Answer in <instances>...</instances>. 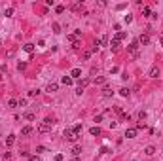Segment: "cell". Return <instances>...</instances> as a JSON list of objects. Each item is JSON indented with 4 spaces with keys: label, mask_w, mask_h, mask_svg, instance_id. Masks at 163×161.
Wrapping results in <instances>:
<instances>
[{
    "label": "cell",
    "mask_w": 163,
    "mask_h": 161,
    "mask_svg": "<svg viewBox=\"0 0 163 161\" xmlns=\"http://www.w3.org/2000/svg\"><path fill=\"white\" fill-rule=\"evenodd\" d=\"M50 131H51V119L46 118L44 121H40V125H38V133H50Z\"/></svg>",
    "instance_id": "obj_1"
},
{
    "label": "cell",
    "mask_w": 163,
    "mask_h": 161,
    "mask_svg": "<svg viewBox=\"0 0 163 161\" xmlns=\"http://www.w3.org/2000/svg\"><path fill=\"white\" fill-rule=\"evenodd\" d=\"M63 136H64V138H67V140H70V142H74V140L78 138V135H76L74 131H72V129H64Z\"/></svg>",
    "instance_id": "obj_2"
},
{
    "label": "cell",
    "mask_w": 163,
    "mask_h": 161,
    "mask_svg": "<svg viewBox=\"0 0 163 161\" xmlns=\"http://www.w3.org/2000/svg\"><path fill=\"white\" fill-rule=\"evenodd\" d=\"M137 133H138V129L137 127H131V129H127V131H125V136H127V138H135Z\"/></svg>",
    "instance_id": "obj_3"
},
{
    "label": "cell",
    "mask_w": 163,
    "mask_h": 161,
    "mask_svg": "<svg viewBox=\"0 0 163 161\" xmlns=\"http://www.w3.org/2000/svg\"><path fill=\"white\" fill-rule=\"evenodd\" d=\"M159 76H161L159 66H152V70H150V78H159Z\"/></svg>",
    "instance_id": "obj_4"
},
{
    "label": "cell",
    "mask_w": 163,
    "mask_h": 161,
    "mask_svg": "<svg viewBox=\"0 0 163 161\" xmlns=\"http://www.w3.org/2000/svg\"><path fill=\"white\" fill-rule=\"evenodd\" d=\"M148 42H150V36H148V34H140V36H138V44H142V46H146Z\"/></svg>",
    "instance_id": "obj_5"
},
{
    "label": "cell",
    "mask_w": 163,
    "mask_h": 161,
    "mask_svg": "<svg viewBox=\"0 0 163 161\" xmlns=\"http://www.w3.org/2000/svg\"><path fill=\"white\" fill-rule=\"evenodd\" d=\"M70 152H72V156H76V157H78V156L82 154V146H80V144H74V146H72V150H70Z\"/></svg>",
    "instance_id": "obj_6"
},
{
    "label": "cell",
    "mask_w": 163,
    "mask_h": 161,
    "mask_svg": "<svg viewBox=\"0 0 163 161\" xmlns=\"http://www.w3.org/2000/svg\"><path fill=\"white\" fill-rule=\"evenodd\" d=\"M137 47H138V40L131 42V46H127V51H131V53H137Z\"/></svg>",
    "instance_id": "obj_7"
},
{
    "label": "cell",
    "mask_w": 163,
    "mask_h": 161,
    "mask_svg": "<svg viewBox=\"0 0 163 161\" xmlns=\"http://www.w3.org/2000/svg\"><path fill=\"white\" fill-rule=\"evenodd\" d=\"M110 49H112L114 53L119 49V42H118V40H114V38H112V42H110Z\"/></svg>",
    "instance_id": "obj_8"
},
{
    "label": "cell",
    "mask_w": 163,
    "mask_h": 161,
    "mask_svg": "<svg viewBox=\"0 0 163 161\" xmlns=\"http://www.w3.org/2000/svg\"><path fill=\"white\" fill-rule=\"evenodd\" d=\"M57 89H59V85H57V84H47V87H46L47 93H55Z\"/></svg>",
    "instance_id": "obj_9"
},
{
    "label": "cell",
    "mask_w": 163,
    "mask_h": 161,
    "mask_svg": "<svg viewBox=\"0 0 163 161\" xmlns=\"http://www.w3.org/2000/svg\"><path fill=\"white\" fill-rule=\"evenodd\" d=\"M87 85H89V80H87V78H85V80H80V84H78V89H82V91H84Z\"/></svg>",
    "instance_id": "obj_10"
},
{
    "label": "cell",
    "mask_w": 163,
    "mask_h": 161,
    "mask_svg": "<svg viewBox=\"0 0 163 161\" xmlns=\"http://www.w3.org/2000/svg\"><path fill=\"white\" fill-rule=\"evenodd\" d=\"M82 76V70L80 68H72L70 70V78H80Z\"/></svg>",
    "instance_id": "obj_11"
},
{
    "label": "cell",
    "mask_w": 163,
    "mask_h": 161,
    "mask_svg": "<svg viewBox=\"0 0 163 161\" xmlns=\"http://www.w3.org/2000/svg\"><path fill=\"white\" fill-rule=\"evenodd\" d=\"M144 154L146 156H154V154H156V148H154V146H146L144 148Z\"/></svg>",
    "instance_id": "obj_12"
},
{
    "label": "cell",
    "mask_w": 163,
    "mask_h": 161,
    "mask_svg": "<svg viewBox=\"0 0 163 161\" xmlns=\"http://www.w3.org/2000/svg\"><path fill=\"white\" fill-rule=\"evenodd\" d=\"M114 95V91L110 89V87H104V89H102V97H106V99H108V97H112Z\"/></svg>",
    "instance_id": "obj_13"
},
{
    "label": "cell",
    "mask_w": 163,
    "mask_h": 161,
    "mask_svg": "<svg viewBox=\"0 0 163 161\" xmlns=\"http://www.w3.org/2000/svg\"><path fill=\"white\" fill-rule=\"evenodd\" d=\"M89 135L99 136V135H101V129H99V127H91V129H89Z\"/></svg>",
    "instance_id": "obj_14"
},
{
    "label": "cell",
    "mask_w": 163,
    "mask_h": 161,
    "mask_svg": "<svg viewBox=\"0 0 163 161\" xmlns=\"http://www.w3.org/2000/svg\"><path fill=\"white\" fill-rule=\"evenodd\" d=\"M13 142H15V135H10L6 138V146H13Z\"/></svg>",
    "instance_id": "obj_15"
},
{
    "label": "cell",
    "mask_w": 163,
    "mask_h": 161,
    "mask_svg": "<svg viewBox=\"0 0 163 161\" xmlns=\"http://www.w3.org/2000/svg\"><path fill=\"white\" fill-rule=\"evenodd\" d=\"M23 49H25L27 53H32V51H34V44H25V46H23Z\"/></svg>",
    "instance_id": "obj_16"
},
{
    "label": "cell",
    "mask_w": 163,
    "mask_h": 161,
    "mask_svg": "<svg viewBox=\"0 0 163 161\" xmlns=\"http://www.w3.org/2000/svg\"><path fill=\"white\" fill-rule=\"evenodd\" d=\"M61 82H63L64 85H72V78H70V76H63Z\"/></svg>",
    "instance_id": "obj_17"
},
{
    "label": "cell",
    "mask_w": 163,
    "mask_h": 161,
    "mask_svg": "<svg viewBox=\"0 0 163 161\" xmlns=\"http://www.w3.org/2000/svg\"><path fill=\"white\" fill-rule=\"evenodd\" d=\"M125 36H127L125 32H121V30H119V32H116V36H114V40H118V42H119V40H123Z\"/></svg>",
    "instance_id": "obj_18"
},
{
    "label": "cell",
    "mask_w": 163,
    "mask_h": 161,
    "mask_svg": "<svg viewBox=\"0 0 163 161\" xmlns=\"http://www.w3.org/2000/svg\"><path fill=\"white\" fill-rule=\"evenodd\" d=\"M30 133H32V127L30 125H27V127L21 129V135H30Z\"/></svg>",
    "instance_id": "obj_19"
},
{
    "label": "cell",
    "mask_w": 163,
    "mask_h": 161,
    "mask_svg": "<svg viewBox=\"0 0 163 161\" xmlns=\"http://www.w3.org/2000/svg\"><path fill=\"white\" fill-rule=\"evenodd\" d=\"M97 42H99V46H106V44H108V38H106V36H101Z\"/></svg>",
    "instance_id": "obj_20"
},
{
    "label": "cell",
    "mask_w": 163,
    "mask_h": 161,
    "mask_svg": "<svg viewBox=\"0 0 163 161\" xmlns=\"http://www.w3.org/2000/svg\"><path fill=\"white\" fill-rule=\"evenodd\" d=\"M129 93H131V91H129L127 87H121V89H119V95L121 97H129Z\"/></svg>",
    "instance_id": "obj_21"
},
{
    "label": "cell",
    "mask_w": 163,
    "mask_h": 161,
    "mask_svg": "<svg viewBox=\"0 0 163 161\" xmlns=\"http://www.w3.org/2000/svg\"><path fill=\"white\" fill-rule=\"evenodd\" d=\"M150 13H152V12H150V8H148V6H144V8H142V15H146V17H150Z\"/></svg>",
    "instance_id": "obj_22"
},
{
    "label": "cell",
    "mask_w": 163,
    "mask_h": 161,
    "mask_svg": "<svg viewBox=\"0 0 163 161\" xmlns=\"http://www.w3.org/2000/svg\"><path fill=\"white\" fill-rule=\"evenodd\" d=\"M4 15H6V17H12V15H13V8H8V10L4 12Z\"/></svg>",
    "instance_id": "obj_23"
},
{
    "label": "cell",
    "mask_w": 163,
    "mask_h": 161,
    "mask_svg": "<svg viewBox=\"0 0 163 161\" xmlns=\"http://www.w3.org/2000/svg\"><path fill=\"white\" fill-rule=\"evenodd\" d=\"M8 104H10V108H15V106H17V104H19V102H17V101H15V99H12V101H10V102H8Z\"/></svg>",
    "instance_id": "obj_24"
},
{
    "label": "cell",
    "mask_w": 163,
    "mask_h": 161,
    "mask_svg": "<svg viewBox=\"0 0 163 161\" xmlns=\"http://www.w3.org/2000/svg\"><path fill=\"white\" fill-rule=\"evenodd\" d=\"M25 118L29 119V121H32V119H34V114H32V112H27V114H25Z\"/></svg>",
    "instance_id": "obj_25"
},
{
    "label": "cell",
    "mask_w": 163,
    "mask_h": 161,
    "mask_svg": "<svg viewBox=\"0 0 163 161\" xmlns=\"http://www.w3.org/2000/svg\"><path fill=\"white\" fill-rule=\"evenodd\" d=\"M72 131H74V133H76L78 136H80V133H82V125H76L74 129H72Z\"/></svg>",
    "instance_id": "obj_26"
},
{
    "label": "cell",
    "mask_w": 163,
    "mask_h": 161,
    "mask_svg": "<svg viewBox=\"0 0 163 161\" xmlns=\"http://www.w3.org/2000/svg\"><path fill=\"white\" fill-rule=\"evenodd\" d=\"M93 82H95V84H104V78H102V76H99V78H95Z\"/></svg>",
    "instance_id": "obj_27"
},
{
    "label": "cell",
    "mask_w": 163,
    "mask_h": 161,
    "mask_svg": "<svg viewBox=\"0 0 163 161\" xmlns=\"http://www.w3.org/2000/svg\"><path fill=\"white\" fill-rule=\"evenodd\" d=\"M17 68H19V70H25V68H27V63H19Z\"/></svg>",
    "instance_id": "obj_28"
},
{
    "label": "cell",
    "mask_w": 163,
    "mask_h": 161,
    "mask_svg": "<svg viewBox=\"0 0 163 161\" xmlns=\"http://www.w3.org/2000/svg\"><path fill=\"white\" fill-rule=\"evenodd\" d=\"M138 119H140V121L146 119V112H138Z\"/></svg>",
    "instance_id": "obj_29"
},
{
    "label": "cell",
    "mask_w": 163,
    "mask_h": 161,
    "mask_svg": "<svg viewBox=\"0 0 163 161\" xmlns=\"http://www.w3.org/2000/svg\"><path fill=\"white\" fill-rule=\"evenodd\" d=\"M91 53H93V51H85V53H84V61H87L89 57H91Z\"/></svg>",
    "instance_id": "obj_30"
},
{
    "label": "cell",
    "mask_w": 163,
    "mask_h": 161,
    "mask_svg": "<svg viewBox=\"0 0 163 161\" xmlns=\"http://www.w3.org/2000/svg\"><path fill=\"white\" fill-rule=\"evenodd\" d=\"M80 8H82V2H78V4H74V6H72V10H74V12H78V10H80Z\"/></svg>",
    "instance_id": "obj_31"
},
{
    "label": "cell",
    "mask_w": 163,
    "mask_h": 161,
    "mask_svg": "<svg viewBox=\"0 0 163 161\" xmlns=\"http://www.w3.org/2000/svg\"><path fill=\"white\" fill-rule=\"evenodd\" d=\"M53 32H61V27L57 25V23H53Z\"/></svg>",
    "instance_id": "obj_32"
},
{
    "label": "cell",
    "mask_w": 163,
    "mask_h": 161,
    "mask_svg": "<svg viewBox=\"0 0 163 161\" xmlns=\"http://www.w3.org/2000/svg\"><path fill=\"white\" fill-rule=\"evenodd\" d=\"M72 47H74V49H80V47H82V44H80V42H78V40H76V42H74V44H72Z\"/></svg>",
    "instance_id": "obj_33"
},
{
    "label": "cell",
    "mask_w": 163,
    "mask_h": 161,
    "mask_svg": "<svg viewBox=\"0 0 163 161\" xmlns=\"http://www.w3.org/2000/svg\"><path fill=\"white\" fill-rule=\"evenodd\" d=\"M29 161H42V159H40L38 156H30V157H29Z\"/></svg>",
    "instance_id": "obj_34"
},
{
    "label": "cell",
    "mask_w": 163,
    "mask_h": 161,
    "mask_svg": "<svg viewBox=\"0 0 163 161\" xmlns=\"http://www.w3.org/2000/svg\"><path fill=\"white\" fill-rule=\"evenodd\" d=\"M55 10H57V13H63V12H64V6H57Z\"/></svg>",
    "instance_id": "obj_35"
},
{
    "label": "cell",
    "mask_w": 163,
    "mask_h": 161,
    "mask_svg": "<svg viewBox=\"0 0 163 161\" xmlns=\"http://www.w3.org/2000/svg\"><path fill=\"white\" fill-rule=\"evenodd\" d=\"M19 102V106H27V99H21V101H17Z\"/></svg>",
    "instance_id": "obj_36"
},
{
    "label": "cell",
    "mask_w": 163,
    "mask_h": 161,
    "mask_svg": "<svg viewBox=\"0 0 163 161\" xmlns=\"http://www.w3.org/2000/svg\"><path fill=\"white\" fill-rule=\"evenodd\" d=\"M38 93H40V91H38V89H34V91H29V95H30V97H36V95H38Z\"/></svg>",
    "instance_id": "obj_37"
},
{
    "label": "cell",
    "mask_w": 163,
    "mask_h": 161,
    "mask_svg": "<svg viewBox=\"0 0 163 161\" xmlns=\"http://www.w3.org/2000/svg\"><path fill=\"white\" fill-rule=\"evenodd\" d=\"M133 21V15H125V23H131Z\"/></svg>",
    "instance_id": "obj_38"
},
{
    "label": "cell",
    "mask_w": 163,
    "mask_h": 161,
    "mask_svg": "<svg viewBox=\"0 0 163 161\" xmlns=\"http://www.w3.org/2000/svg\"><path fill=\"white\" fill-rule=\"evenodd\" d=\"M55 161H63V154H57L55 156Z\"/></svg>",
    "instance_id": "obj_39"
},
{
    "label": "cell",
    "mask_w": 163,
    "mask_h": 161,
    "mask_svg": "<svg viewBox=\"0 0 163 161\" xmlns=\"http://www.w3.org/2000/svg\"><path fill=\"white\" fill-rule=\"evenodd\" d=\"M70 161H80V157H74V159H70Z\"/></svg>",
    "instance_id": "obj_40"
},
{
    "label": "cell",
    "mask_w": 163,
    "mask_h": 161,
    "mask_svg": "<svg viewBox=\"0 0 163 161\" xmlns=\"http://www.w3.org/2000/svg\"><path fill=\"white\" fill-rule=\"evenodd\" d=\"M161 44H163V38H161Z\"/></svg>",
    "instance_id": "obj_41"
}]
</instances>
